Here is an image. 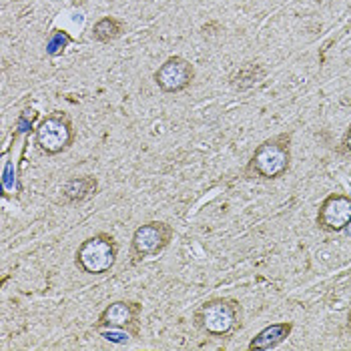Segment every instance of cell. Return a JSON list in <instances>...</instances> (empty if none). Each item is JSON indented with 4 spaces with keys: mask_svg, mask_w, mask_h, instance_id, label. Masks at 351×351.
Returning a JSON list of instances; mask_svg holds the SVG:
<instances>
[{
    "mask_svg": "<svg viewBox=\"0 0 351 351\" xmlns=\"http://www.w3.org/2000/svg\"><path fill=\"white\" fill-rule=\"evenodd\" d=\"M101 183L95 175H79V177H71L64 181L62 189H60V199L58 203L64 207H73V205H82L86 201H90L93 197L99 195Z\"/></svg>",
    "mask_w": 351,
    "mask_h": 351,
    "instance_id": "cell-9",
    "label": "cell"
},
{
    "mask_svg": "<svg viewBox=\"0 0 351 351\" xmlns=\"http://www.w3.org/2000/svg\"><path fill=\"white\" fill-rule=\"evenodd\" d=\"M265 77V71L259 66V64H245L241 66L233 77H231V84L239 90H245V88H251L257 81H261Z\"/></svg>",
    "mask_w": 351,
    "mask_h": 351,
    "instance_id": "cell-13",
    "label": "cell"
},
{
    "mask_svg": "<svg viewBox=\"0 0 351 351\" xmlns=\"http://www.w3.org/2000/svg\"><path fill=\"white\" fill-rule=\"evenodd\" d=\"M337 153H339L341 157H348V159H351V123L348 125V129H346L343 136H341V143H339V147H337Z\"/></svg>",
    "mask_w": 351,
    "mask_h": 351,
    "instance_id": "cell-15",
    "label": "cell"
},
{
    "mask_svg": "<svg viewBox=\"0 0 351 351\" xmlns=\"http://www.w3.org/2000/svg\"><path fill=\"white\" fill-rule=\"evenodd\" d=\"M191 322L213 339H229L243 327V305L235 298H209L195 307Z\"/></svg>",
    "mask_w": 351,
    "mask_h": 351,
    "instance_id": "cell-2",
    "label": "cell"
},
{
    "mask_svg": "<svg viewBox=\"0 0 351 351\" xmlns=\"http://www.w3.org/2000/svg\"><path fill=\"white\" fill-rule=\"evenodd\" d=\"M141 315L143 303L136 299H117L110 301L107 307L99 313L97 322L90 325L93 331L99 329H123L129 331L135 339L141 335Z\"/></svg>",
    "mask_w": 351,
    "mask_h": 351,
    "instance_id": "cell-6",
    "label": "cell"
},
{
    "mask_svg": "<svg viewBox=\"0 0 351 351\" xmlns=\"http://www.w3.org/2000/svg\"><path fill=\"white\" fill-rule=\"evenodd\" d=\"M75 43H77V38L71 32H66L64 28H53L47 36V54L51 58H56V56L64 54V51Z\"/></svg>",
    "mask_w": 351,
    "mask_h": 351,
    "instance_id": "cell-12",
    "label": "cell"
},
{
    "mask_svg": "<svg viewBox=\"0 0 351 351\" xmlns=\"http://www.w3.org/2000/svg\"><path fill=\"white\" fill-rule=\"evenodd\" d=\"M97 333L110 343H127L129 339H135L129 331H123V329H99Z\"/></svg>",
    "mask_w": 351,
    "mask_h": 351,
    "instance_id": "cell-14",
    "label": "cell"
},
{
    "mask_svg": "<svg viewBox=\"0 0 351 351\" xmlns=\"http://www.w3.org/2000/svg\"><path fill=\"white\" fill-rule=\"evenodd\" d=\"M127 30V23L119 16H101L93 28H90V38L95 43H101V45H110L114 40H119Z\"/></svg>",
    "mask_w": 351,
    "mask_h": 351,
    "instance_id": "cell-11",
    "label": "cell"
},
{
    "mask_svg": "<svg viewBox=\"0 0 351 351\" xmlns=\"http://www.w3.org/2000/svg\"><path fill=\"white\" fill-rule=\"evenodd\" d=\"M121 245L119 241L107 233L99 231L90 237H86L75 251V267L84 275H105L114 267L119 259Z\"/></svg>",
    "mask_w": 351,
    "mask_h": 351,
    "instance_id": "cell-4",
    "label": "cell"
},
{
    "mask_svg": "<svg viewBox=\"0 0 351 351\" xmlns=\"http://www.w3.org/2000/svg\"><path fill=\"white\" fill-rule=\"evenodd\" d=\"M293 161V131H283L261 141L245 162L241 177L249 181H279Z\"/></svg>",
    "mask_w": 351,
    "mask_h": 351,
    "instance_id": "cell-1",
    "label": "cell"
},
{
    "mask_svg": "<svg viewBox=\"0 0 351 351\" xmlns=\"http://www.w3.org/2000/svg\"><path fill=\"white\" fill-rule=\"evenodd\" d=\"M32 141L34 147L47 157H58L66 153L77 143V129L73 117L66 110H58V108L47 112L34 125Z\"/></svg>",
    "mask_w": 351,
    "mask_h": 351,
    "instance_id": "cell-3",
    "label": "cell"
},
{
    "mask_svg": "<svg viewBox=\"0 0 351 351\" xmlns=\"http://www.w3.org/2000/svg\"><path fill=\"white\" fill-rule=\"evenodd\" d=\"M351 225V195L346 193H329L319 203L317 215H315V227L327 233H341Z\"/></svg>",
    "mask_w": 351,
    "mask_h": 351,
    "instance_id": "cell-8",
    "label": "cell"
},
{
    "mask_svg": "<svg viewBox=\"0 0 351 351\" xmlns=\"http://www.w3.org/2000/svg\"><path fill=\"white\" fill-rule=\"evenodd\" d=\"M295 324L293 322H277L267 327H263L255 337H251V341L247 343L249 351H271L277 350L281 343H285L289 339V335L293 333Z\"/></svg>",
    "mask_w": 351,
    "mask_h": 351,
    "instance_id": "cell-10",
    "label": "cell"
},
{
    "mask_svg": "<svg viewBox=\"0 0 351 351\" xmlns=\"http://www.w3.org/2000/svg\"><path fill=\"white\" fill-rule=\"evenodd\" d=\"M197 79L195 64L181 54L169 56L161 66L153 73V81L162 95H179L191 88Z\"/></svg>",
    "mask_w": 351,
    "mask_h": 351,
    "instance_id": "cell-7",
    "label": "cell"
},
{
    "mask_svg": "<svg viewBox=\"0 0 351 351\" xmlns=\"http://www.w3.org/2000/svg\"><path fill=\"white\" fill-rule=\"evenodd\" d=\"M173 239H175V227L167 221L153 219V221L138 225L133 231L131 247H129L131 263L136 265L147 259L159 257L162 251L173 243Z\"/></svg>",
    "mask_w": 351,
    "mask_h": 351,
    "instance_id": "cell-5",
    "label": "cell"
}]
</instances>
